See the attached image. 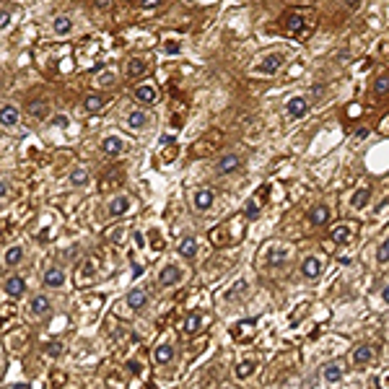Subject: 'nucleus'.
<instances>
[{
    "label": "nucleus",
    "instance_id": "14",
    "mask_svg": "<svg viewBox=\"0 0 389 389\" xmlns=\"http://www.w3.org/2000/svg\"><path fill=\"white\" fill-rule=\"evenodd\" d=\"M242 166V159L236 153H226V156H221V159L215 161V171L218 174H231V171H236Z\"/></svg>",
    "mask_w": 389,
    "mask_h": 389
},
{
    "label": "nucleus",
    "instance_id": "4",
    "mask_svg": "<svg viewBox=\"0 0 389 389\" xmlns=\"http://www.w3.org/2000/svg\"><path fill=\"white\" fill-rule=\"evenodd\" d=\"M65 280H68V272H65L60 265H50V267L45 270V275H42V283H45L47 288H62Z\"/></svg>",
    "mask_w": 389,
    "mask_h": 389
},
{
    "label": "nucleus",
    "instance_id": "17",
    "mask_svg": "<svg viewBox=\"0 0 389 389\" xmlns=\"http://www.w3.org/2000/svg\"><path fill=\"white\" fill-rule=\"evenodd\" d=\"M148 112H143V109H133L127 117H125V125L130 127V130H145L148 127Z\"/></svg>",
    "mask_w": 389,
    "mask_h": 389
},
{
    "label": "nucleus",
    "instance_id": "19",
    "mask_svg": "<svg viewBox=\"0 0 389 389\" xmlns=\"http://www.w3.org/2000/svg\"><path fill=\"white\" fill-rule=\"evenodd\" d=\"M301 272H304V278H319L322 275V260L319 257H306L304 262H301Z\"/></svg>",
    "mask_w": 389,
    "mask_h": 389
},
{
    "label": "nucleus",
    "instance_id": "12",
    "mask_svg": "<svg viewBox=\"0 0 389 389\" xmlns=\"http://www.w3.org/2000/svg\"><path fill=\"white\" fill-rule=\"evenodd\" d=\"M286 112H288V117H293V120H298V117H306V112H309L306 96H291V99L286 101Z\"/></svg>",
    "mask_w": 389,
    "mask_h": 389
},
{
    "label": "nucleus",
    "instance_id": "3",
    "mask_svg": "<svg viewBox=\"0 0 389 389\" xmlns=\"http://www.w3.org/2000/svg\"><path fill=\"white\" fill-rule=\"evenodd\" d=\"M29 311H31V317H36V319L50 317V314H52V301H50V296L36 293V296L29 301Z\"/></svg>",
    "mask_w": 389,
    "mask_h": 389
},
{
    "label": "nucleus",
    "instance_id": "30",
    "mask_svg": "<svg viewBox=\"0 0 389 389\" xmlns=\"http://www.w3.org/2000/svg\"><path fill=\"white\" fill-rule=\"evenodd\" d=\"M83 109L91 112V114L101 112V109H104V96H99V94H86V96H83Z\"/></svg>",
    "mask_w": 389,
    "mask_h": 389
},
{
    "label": "nucleus",
    "instance_id": "37",
    "mask_svg": "<svg viewBox=\"0 0 389 389\" xmlns=\"http://www.w3.org/2000/svg\"><path fill=\"white\" fill-rule=\"evenodd\" d=\"M376 260H379V262H389V236L379 244V249H376Z\"/></svg>",
    "mask_w": 389,
    "mask_h": 389
},
{
    "label": "nucleus",
    "instance_id": "38",
    "mask_svg": "<svg viewBox=\"0 0 389 389\" xmlns=\"http://www.w3.org/2000/svg\"><path fill=\"white\" fill-rule=\"evenodd\" d=\"M164 52H166V55H179V42L166 39V42H164Z\"/></svg>",
    "mask_w": 389,
    "mask_h": 389
},
{
    "label": "nucleus",
    "instance_id": "36",
    "mask_svg": "<svg viewBox=\"0 0 389 389\" xmlns=\"http://www.w3.org/2000/svg\"><path fill=\"white\" fill-rule=\"evenodd\" d=\"M257 215H260V203H257V200H249L247 208H244V218H247V221H254Z\"/></svg>",
    "mask_w": 389,
    "mask_h": 389
},
{
    "label": "nucleus",
    "instance_id": "7",
    "mask_svg": "<svg viewBox=\"0 0 389 389\" xmlns=\"http://www.w3.org/2000/svg\"><path fill=\"white\" fill-rule=\"evenodd\" d=\"M26 114L31 117V120H47L50 117V104H47V99H42V96H36V99H31L29 104H26Z\"/></svg>",
    "mask_w": 389,
    "mask_h": 389
},
{
    "label": "nucleus",
    "instance_id": "18",
    "mask_svg": "<svg viewBox=\"0 0 389 389\" xmlns=\"http://www.w3.org/2000/svg\"><path fill=\"white\" fill-rule=\"evenodd\" d=\"M330 215H332V213H330V208L319 203V205H314V208H311V210H309V215H306V221H309L311 226H325V223L330 221Z\"/></svg>",
    "mask_w": 389,
    "mask_h": 389
},
{
    "label": "nucleus",
    "instance_id": "25",
    "mask_svg": "<svg viewBox=\"0 0 389 389\" xmlns=\"http://www.w3.org/2000/svg\"><path fill=\"white\" fill-rule=\"evenodd\" d=\"M369 200H371V187H361V189L353 192V198H350V208H353V210H363L369 205Z\"/></svg>",
    "mask_w": 389,
    "mask_h": 389
},
{
    "label": "nucleus",
    "instance_id": "16",
    "mask_svg": "<svg viewBox=\"0 0 389 389\" xmlns=\"http://www.w3.org/2000/svg\"><path fill=\"white\" fill-rule=\"evenodd\" d=\"M153 361L159 363V366H166L174 361V345L171 342H161V345H156L153 348Z\"/></svg>",
    "mask_w": 389,
    "mask_h": 389
},
{
    "label": "nucleus",
    "instance_id": "2",
    "mask_svg": "<svg viewBox=\"0 0 389 389\" xmlns=\"http://www.w3.org/2000/svg\"><path fill=\"white\" fill-rule=\"evenodd\" d=\"M288 257H291V249L283 247V244H272V247H267L265 254H262V260H265L270 267H280V265H286Z\"/></svg>",
    "mask_w": 389,
    "mask_h": 389
},
{
    "label": "nucleus",
    "instance_id": "48",
    "mask_svg": "<svg viewBox=\"0 0 389 389\" xmlns=\"http://www.w3.org/2000/svg\"><path fill=\"white\" fill-rule=\"evenodd\" d=\"M345 3H348V8H353V11H356V8L361 6V0H345Z\"/></svg>",
    "mask_w": 389,
    "mask_h": 389
},
{
    "label": "nucleus",
    "instance_id": "22",
    "mask_svg": "<svg viewBox=\"0 0 389 389\" xmlns=\"http://www.w3.org/2000/svg\"><path fill=\"white\" fill-rule=\"evenodd\" d=\"M177 254L184 257V260H192L194 254H198V239H194V236H184V239L177 244Z\"/></svg>",
    "mask_w": 389,
    "mask_h": 389
},
{
    "label": "nucleus",
    "instance_id": "28",
    "mask_svg": "<svg viewBox=\"0 0 389 389\" xmlns=\"http://www.w3.org/2000/svg\"><path fill=\"white\" fill-rule=\"evenodd\" d=\"M322 379H325L327 384L342 381V363H327V366L322 369Z\"/></svg>",
    "mask_w": 389,
    "mask_h": 389
},
{
    "label": "nucleus",
    "instance_id": "41",
    "mask_svg": "<svg viewBox=\"0 0 389 389\" xmlns=\"http://www.w3.org/2000/svg\"><path fill=\"white\" fill-rule=\"evenodd\" d=\"M11 26V13L8 11H0V31Z\"/></svg>",
    "mask_w": 389,
    "mask_h": 389
},
{
    "label": "nucleus",
    "instance_id": "40",
    "mask_svg": "<svg viewBox=\"0 0 389 389\" xmlns=\"http://www.w3.org/2000/svg\"><path fill=\"white\" fill-rule=\"evenodd\" d=\"M164 3V0H140V8L143 11H153V8H159Z\"/></svg>",
    "mask_w": 389,
    "mask_h": 389
},
{
    "label": "nucleus",
    "instance_id": "8",
    "mask_svg": "<svg viewBox=\"0 0 389 389\" xmlns=\"http://www.w3.org/2000/svg\"><path fill=\"white\" fill-rule=\"evenodd\" d=\"M3 293L11 296V298H21L26 293V280L21 275H8L3 278Z\"/></svg>",
    "mask_w": 389,
    "mask_h": 389
},
{
    "label": "nucleus",
    "instance_id": "11",
    "mask_svg": "<svg viewBox=\"0 0 389 389\" xmlns=\"http://www.w3.org/2000/svg\"><path fill=\"white\" fill-rule=\"evenodd\" d=\"M130 198L127 194H114V198L109 200V205H106V210H109V215L112 218H120V215H125L127 210H130Z\"/></svg>",
    "mask_w": 389,
    "mask_h": 389
},
{
    "label": "nucleus",
    "instance_id": "10",
    "mask_svg": "<svg viewBox=\"0 0 389 389\" xmlns=\"http://www.w3.org/2000/svg\"><path fill=\"white\" fill-rule=\"evenodd\" d=\"M159 283H161L164 288H171V286L182 283V270H179L177 265H164L161 272H159Z\"/></svg>",
    "mask_w": 389,
    "mask_h": 389
},
{
    "label": "nucleus",
    "instance_id": "21",
    "mask_svg": "<svg viewBox=\"0 0 389 389\" xmlns=\"http://www.w3.org/2000/svg\"><path fill=\"white\" fill-rule=\"evenodd\" d=\"M127 306L133 309V311H143L145 309V304H148V293L143 291V288H133L130 293H127Z\"/></svg>",
    "mask_w": 389,
    "mask_h": 389
},
{
    "label": "nucleus",
    "instance_id": "39",
    "mask_svg": "<svg viewBox=\"0 0 389 389\" xmlns=\"http://www.w3.org/2000/svg\"><path fill=\"white\" fill-rule=\"evenodd\" d=\"M52 125H55V127H60V130H65V127L70 125V120H68V114H57V117H55V120H52Z\"/></svg>",
    "mask_w": 389,
    "mask_h": 389
},
{
    "label": "nucleus",
    "instance_id": "32",
    "mask_svg": "<svg viewBox=\"0 0 389 389\" xmlns=\"http://www.w3.org/2000/svg\"><path fill=\"white\" fill-rule=\"evenodd\" d=\"M70 29H73V21H70L68 16H57V18L52 21V31H55L57 36H65V34H70Z\"/></svg>",
    "mask_w": 389,
    "mask_h": 389
},
{
    "label": "nucleus",
    "instance_id": "33",
    "mask_svg": "<svg viewBox=\"0 0 389 389\" xmlns=\"http://www.w3.org/2000/svg\"><path fill=\"white\" fill-rule=\"evenodd\" d=\"M96 83H99V89H112V86L117 83V75H114V70H104V73L96 78Z\"/></svg>",
    "mask_w": 389,
    "mask_h": 389
},
{
    "label": "nucleus",
    "instance_id": "26",
    "mask_svg": "<svg viewBox=\"0 0 389 389\" xmlns=\"http://www.w3.org/2000/svg\"><path fill=\"white\" fill-rule=\"evenodd\" d=\"M145 70H148L145 57H130L127 60V68H125L127 78H140V75H145Z\"/></svg>",
    "mask_w": 389,
    "mask_h": 389
},
{
    "label": "nucleus",
    "instance_id": "45",
    "mask_svg": "<svg viewBox=\"0 0 389 389\" xmlns=\"http://www.w3.org/2000/svg\"><path fill=\"white\" fill-rule=\"evenodd\" d=\"M369 138V127H358L356 130V140H366Z\"/></svg>",
    "mask_w": 389,
    "mask_h": 389
},
{
    "label": "nucleus",
    "instance_id": "15",
    "mask_svg": "<svg viewBox=\"0 0 389 389\" xmlns=\"http://www.w3.org/2000/svg\"><path fill=\"white\" fill-rule=\"evenodd\" d=\"M203 330V314L200 311H189V314L182 319V332L184 335H198Z\"/></svg>",
    "mask_w": 389,
    "mask_h": 389
},
{
    "label": "nucleus",
    "instance_id": "42",
    "mask_svg": "<svg viewBox=\"0 0 389 389\" xmlns=\"http://www.w3.org/2000/svg\"><path fill=\"white\" fill-rule=\"evenodd\" d=\"M127 371H130V374H140V371H143V363H140V361H127Z\"/></svg>",
    "mask_w": 389,
    "mask_h": 389
},
{
    "label": "nucleus",
    "instance_id": "31",
    "mask_svg": "<svg viewBox=\"0 0 389 389\" xmlns=\"http://www.w3.org/2000/svg\"><path fill=\"white\" fill-rule=\"evenodd\" d=\"M254 371H257V363H254V361H242V363H236V369H233V376H236L239 381H244V379H249Z\"/></svg>",
    "mask_w": 389,
    "mask_h": 389
},
{
    "label": "nucleus",
    "instance_id": "35",
    "mask_svg": "<svg viewBox=\"0 0 389 389\" xmlns=\"http://www.w3.org/2000/svg\"><path fill=\"white\" fill-rule=\"evenodd\" d=\"M45 353H47L50 358H60V356L65 353V345H62L60 340H57V342L52 340V342H47V345H45Z\"/></svg>",
    "mask_w": 389,
    "mask_h": 389
},
{
    "label": "nucleus",
    "instance_id": "47",
    "mask_svg": "<svg viewBox=\"0 0 389 389\" xmlns=\"http://www.w3.org/2000/svg\"><path fill=\"white\" fill-rule=\"evenodd\" d=\"M135 244H138V247H145V236H143V233H135Z\"/></svg>",
    "mask_w": 389,
    "mask_h": 389
},
{
    "label": "nucleus",
    "instance_id": "20",
    "mask_svg": "<svg viewBox=\"0 0 389 389\" xmlns=\"http://www.w3.org/2000/svg\"><path fill=\"white\" fill-rule=\"evenodd\" d=\"M122 150H125V140L122 138L109 135V138L101 140V153H106V156H120Z\"/></svg>",
    "mask_w": 389,
    "mask_h": 389
},
{
    "label": "nucleus",
    "instance_id": "27",
    "mask_svg": "<svg viewBox=\"0 0 389 389\" xmlns=\"http://www.w3.org/2000/svg\"><path fill=\"white\" fill-rule=\"evenodd\" d=\"M330 239H332L337 247H345V244H350V239H353V231H350L348 226H335V228L330 231Z\"/></svg>",
    "mask_w": 389,
    "mask_h": 389
},
{
    "label": "nucleus",
    "instance_id": "49",
    "mask_svg": "<svg viewBox=\"0 0 389 389\" xmlns=\"http://www.w3.org/2000/svg\"><path fill=\"white\" fill-rule=\"evenodd\" d=\"M143 272V265H133V275H140Z\"/></svg>",
    "mask_w": 389,
    "mask_h": 389
},
{
    "label": "nucleus",
    "instance_id": "34",
    "mask_svg": "<svg viewBox=\"0 0 389 389\" xmlns=\"http://www.w3.org/2000/svg\"><path fill=\"white\" fill-rule=\"evenodd\" d=\"M374 94H376V96L389 94V73H384V75H379V78H376V83H374Z\"/></svg>",
    "mask_w": 389,
    "mask_h": 389
},
{
    "label": "nucleus",
    "instance_id": "9",
    "mask_svg": "<svg viewBox=\"0 0 389 389\" xmlns=\"http://www.w3.org/2000/svg\"><path fill=\"white\" fill-rule=\"evenodd\" d=\"M280 65H283V55L272 52V55H265V57H262V62L257 65V73H260V75H275V73L280 70Z\"/></svg>",
    "mask_w": 389,
    "mask_h": 389
},
{
    "label": "nucleus",
    "instance_id": "6",
    "mask_svg": "<svg viewBox=\"0 0 389 389\" xmlns=\"http://www.w3.org/2000/svg\"><path fill=\"white\" fill-rule=\"evenodd\" d=\"M133 99L140 106H150V104H156V99H159V91H156V86H150V83H140V86H135Z\"/></svg>",
    "mask_w": 389,
    "mask_h": 389
},
{
    "label": "nucleus",
    "instance_id": "1",
    "mask_svg": "<svg viewBox=\"0 0 389 389\" xmlns=\"http://www.w3.org/2000/svg\"><path fill=\"white\" fill-rule=\"evenodd\" d=\"M215 203V192L210 187H200V189H194L192 194V208L198 210V213H208Z\"/></svg>",
    "mask_w": 389,
    "mask_h": 389
},
{
    "label": "nucleus",
    "instance_id": "29",
    "mask_svg": "<svg viewBox=\"0 0 389 389\" xmlns=\"http://www.w3.org/2000/svg\"><path fill=\"white\" fill-rule=\"evenodd\" d=\"M68 182H70V187H86L89 184V169H83V166L73 169L68 174Z\"/></svg>",
    "mask_w": 389,
    "mask_h": 389
},
{
    "label": "nucleus",
    "instance_id": "5",
    "mask_svg": "<svg viewBox=\"0 0 389 389\" xmlns=\"http://www.w3.org/2000/svg\"><path fill=\"white\" fill-rule=\"evenodd\" d=\"M18 122H21V109L16 104H3L0 106V127L13 130Z\"/></svg>",
    "mask_w": 389,
    "mask_h": 389
},
{
    "label": "nucleus",
    "instance_id": "24",
    "mask_svg": "<svg viewBox=\"0 0 389 389\" xmlns=\"http://www.w3.org/2000/svg\"><path fill=\"white\" fill-rule=\"evenodd\" d=\"M374 356H376V353H374V348L363 342V345H358V348L353 350V363H356V366H366V363H371V361H374Z\"/></svg>",
    "mask_w": 389,
    "mask_h": 389
},
{
    "label": "nucleus",
    "instance_id": "13",
    "mask_svg": "<svg viewBox=\"0 0 389 389\" xmlns=\"http://www.w3.org/2000/svg\"><path fill=\"white\" fill-rule=\"evenodd\" d=\"M283 26H286L288 34H304V31H306V13H304V11H293V13L283 21Z\"/></svg>",
    "mask_w": 389,
    "mask_h": 389
},
{
    "label": "nucleus",
    "instance_id": "46",
    "mask_svg": "<svg viewBox=\"0 0 389 389\" xmlns=\"http://www.w3.org/2000/svg\"><path fill=\"white\" fill-rule=\"evenodd\" d=\"M381 301H384V304H389V283L381 288Z\"/></svg>",
    "mask_w": 389,
    "mask_h": 389
},
{
    "label": "nucleus",
    "instance_id": "43",
    "mask_svg": "<svg viewBox=\"0 0 389 389\" xmlns=\"http://www.w3.org/2000/svg\"><path fill=\"white\" fill-rule=\"evenodd\" d=\"M94 6H96L99 11H109V8H112V0H94Z\"/></svg>",
    "mask_w": 389,
    "mask_h": 389
},
{
    "label": "nucleus",
    "instance_id": "23",
    "mask_svg": "<svg viewBox=\"0 0 389 389\" xmlns=\"http://www.w3.org/2000/svg\"><path fill=\"white\" fill-rule=\"evenodd\" d=\"M24 262V247L21 244H13V247H8L6 252H3V265L6 267H16V265H21Z\"/></svg>",
    "mask_w": 389,
    "mask_h": 389
},
{
    "label": "nucleus",
    "instance_id": "44",
    "mask_svg": "<svg viewBox=\"0 0 389 389\" xmlns=\"http://www.w3.org/2000/svg\"><path fill=\"white\" fill-rule=\"evenodd\" d=\"M8 192H11V184H8L6 179H0V200H3V198H6Z\"/></svg>",
    "mask_w": 389,
    "mask_h": 389
}]
</instances>
